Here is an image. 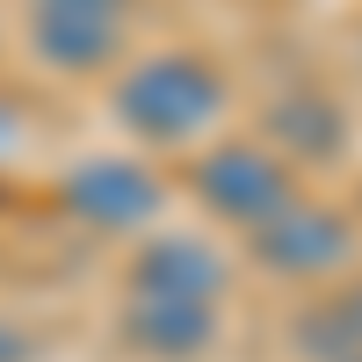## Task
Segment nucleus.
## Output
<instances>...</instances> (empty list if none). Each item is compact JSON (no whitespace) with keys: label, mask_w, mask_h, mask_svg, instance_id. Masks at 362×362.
<instances>
[{"label":"nucleus","mask_w":362,"mask_h":362,"mask_svg":"<svg viewBox=\"0 0 362 362\" xmlns=\"http://www.w3.org/2000/svg\"><path fill=\"white\" fill-rule=\"evenodd\" d=\"M232 116V73L210 51H145L109 80V124L145 153H196Z\"/></svg>","instance_id":"1"},{"label":"nucleus","mask_w":362,"mask_h":362,"mask_svg":"<svg viewBox=\"0 0 362 362\" xmlns=\"http://www.w3.org/2000/svg\"><path fill=\"white\" fill-rule=\"evenodd\" d=\"M189 196L232 232H261L276 210L305 196L297 167L276 153L268 138H210L189 153Z\"/></svg>","instance_id":"2"},{"label":"nucleus","mask_w":362,"mask_h":362,"mask_svg":"<svg viewBox=\"0 0 362 362\" xmlns=\"http://www.w3.org/2000/svg\"><path fill=\"white\" fill-rule=\"evenodd\" d=\"M355 247H362L355 218L341 203H319V196H297L261 232H247L254 268L276 276V283H334L341 268H355Z\"/></svg>","instance_id":"3"},{"label":"nucleus","mask_w":362,"mask_h":362,"mask_svg":"<svg viewBox=\"0 0 362 362\" xmlns=\"http://www.w3.org/2000/svg\"><path fill=\"white\" fill-rule=\"evenodd\" d=\"M58 210L80 218L87 232H138L167 210V174L145 167L138 153H95L73 160L58 181Z\"/></svg>","instance_id":"4"},{"label":"nucleus","mask_w":362,"mask_h":362,"mask_svg":"<svg viewBox=\"0 0 362 362\" xmlns=\"http://www.w3.org/2000/svg\"><path fill=\"white\" fill-rule=\"evenodd\" d=\"M232 283V261L210 247L203 232H153L138 239L124 261V297H189V305H218Z\"/></svg>","instance_id":"5"},{"label":"nucleus","mask_w":362,"mask_h":362,"mask_svg":"<svg viewBox=\"0 0 362 362\" xmlns=\"http://www.w3.org/2000/svg\"><path fill=\"white\" fill-rule=\"evenodd\" d=\"M116 341L138 362H203L225 341V312L218 305H189V297H124Z\"/></svg>","instance_id":"6"},{"label":"nucleus","mask_w":362,"mask_h":362,"mask_svg":"<svg viewBox=\"0 0 362 362\" xmlns=\"http://www.w3.org/2000/svg\"><path fill=\"white\" fill-rule=\"evenodd\" d=\"M29 51L51 73H73V80L116 73V58H124V15L116 8H44V0H29Z\"/></svg>","instance_id":"7"},{"label":"nucleus","mask_w":362,"mask_h":362,"mask_svg":"<svg viewBox=\"0 0 362 362\" xmlns=\"http://www.w3.org/2000/svg\"><path fill=\"white\" fill-rule=\"evenodd\" d=\"M348 138V109L326 95V87L297 80L290 95H276V109H268V145L297 167V160H334Z\"/></svg>","instance_id":"8"},{"label":"nucleus","mask_w":362,"mask_h":362,"mask_svg":"<svg viewBox=\"0 0 362 362\" xmlns=\"http://www.w3.org/2000/svg\"><path fill=\"white\" fill-rule=\"evenodd\" d=\"M297 355L312 362H355L362 355V290H341V297H319L312 312H297Z\"/></svg>","instance_id":"9"},{"label":"nucleus","mask_w":362,"mask_h":362,"mask_svg":"<svg viewBox=\"0 0 362 362\" xmlns=\"http://www.w3.org/2000/svg\"><path fill=\"white\" fill-rule=\"evenodd\" d=\"M22 153H29V116H22L15 95H0V167L22 160Z\"/></svg>","instance_id":"10"},{"label":"nucleus","mask_w":362,"mask_h":362,"mask_svg":"<svg viewBox=\"0 0 362 362\" xmlns=\"http://www.w3.org/2000/svg\"><path fill=\"white\" fill-rule=\"evenodd\" d=\"M0 362H37V334L8 312H0Z\"/></svg>","instance_id":"11"},{"label":"nucleus","mask_w":362,"mask_h":362,"mask_svg":"<svg viewBox=\"0 0 362 362\" xmlns=\"http://www.w3.org/2000/svg\"><path fill=\"white\" fill-rule=\"evenodd\" d=\"M44 8H116V15H124L131 0H44Z\"/></svg>","instance_id":"12"},{"label":"nucleus","mask_w":362,"mask_h":362,"mask_svg":"<svg viewBox=\"0 0 362 362\" xmlns=\"http://www.w3.org/2000/svg\"><path fill=\"white\" fill-rule=\"evenodd\" d=\"M355 362H362V355H355Z\"/></svg>","instance_id":"13"},{"label":"nucleus","mask_w":362,"mask_h":362,"mask_svg":"<svg viewBox=\"0 0 362 362\" xmlns=\"http://www.w3.org/2000/svg\"><path fill=\"white\" fill-rule=\"evenodd\" d=\"M355 290H362V283H355Z\"/></svg>","instance_id":"14"}]
</instances>
